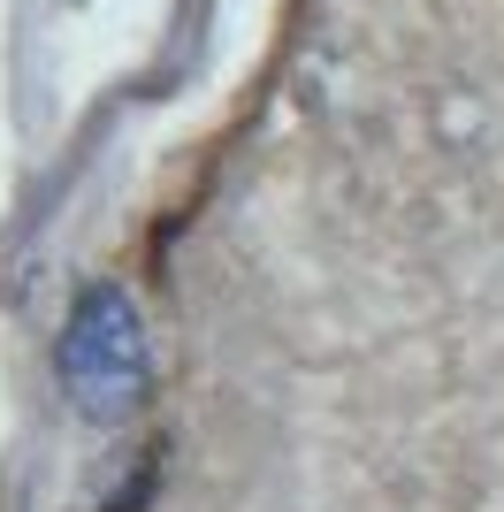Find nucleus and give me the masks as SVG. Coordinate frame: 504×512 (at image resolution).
Listing matches in <instances>:
<instances>
[{
	"instance_id": "f257e3e1",
	"label": "nucleus",
	"mask_w": 504,
	"mask_h": 512,
	"mask_svg": "<svg viewBox=\"0 0 504 512\" xmlns=\"http://www.w3.org/2000/svg\"><path fill=\"white\" fill-rule=\"evenodd\" d=\"M54 375H62L69 406L100 428H123L146 413L153 398V337L146 314L123 283H84L62 314V337H54Z\"/></svg>"
}]
</instances>
